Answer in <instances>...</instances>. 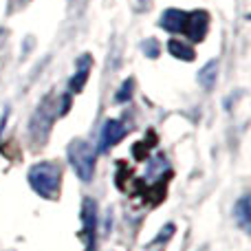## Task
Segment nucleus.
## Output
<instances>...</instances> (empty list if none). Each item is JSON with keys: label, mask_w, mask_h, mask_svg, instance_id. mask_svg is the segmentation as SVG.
Listing matches in <instances>:
<instances>
[{"label": "nucleus", "mask_w": 251, "mask_h": 251, "mask_svg": "<svg viewBox=\"0 0 251 251\" xmlns=\"http://www.w3.org/2000/svg\"><path fill=\"white\" fill-rule=\"evenodd\" d=\"M207 26H209V16L205 11H187L183 35L190 38L192 42H201L207 35Z\"/></svg>", "instance_id": "obj_5"}, {"label": "nucleus", "mask_w": 251, "mask_h": 251, "mask_svg": "<svg viewBox=\"0 0 251 251\" xmlns=\"http://www.w3.org/2000/svg\"><path fill=\"white\" fill-rule=\"evenodd\" d=\"M132 86H134L132 79H126V82L122 84V88L117 91V97H115V101H117V104H124V101H128L130 95H132Z\"/></svg>", "instance_id": "obj_12"}, {"label": "nucleus", "mask_w": 251, "mask_h": 251, "mask_svg": "<svg viewBox=\"0 0 251 251\" xmlns=\"http://www.w3.org/2000/svg\"><path fill=\"white\" fill-rule=\"evenodd\" d=\"M29 183L35 194L44 196V199H55L60 194V183H62L60 163L57 161H40V163L31 165Z\"/></svg>", "instance_id": "obj_1"}, {"label": "nucleus", "mask_w": 251, "mask_h": 251, "mask_svg": "<svg viewBox=\"0 0 251 251\" xmlns=\"http://www.w3.org/2000/svg\"><path fill=\"white\" fill-rule=\"evenodd\" d=\"M60 115V110H57V104L55 100H53V95H47L42 100V104L38 106V110H35V115L31 117V134H33L35 141H44L49 134V130H51L53 122H55V117Z\"/></svg>", "instance_id": "obj_3"}, {"label": "nucleus", "mask_w": 251, "mask_h": 251, "mask_svg": "<svg viewBox=\"0 0 251 251\" xmlns=\"http://www.w3.org/2000/svg\"><path fill=\"white\" fill-rule=\"evenodd\" d=\"M185 20H187V11L168 9V11H163L159 25H161V29L170 31V33H183L185 31Z\"/></svg>", "instance_id": "obj_7"}, {"label": "nucleus", "mask_w": 251, "mask_h": 251, "mask_svg": "<svg viewBox=\"0 0 251 251\" xmlns=\"http://www.w3.org/2000/svg\"><path fill=\"white\" fill-rule=\"evenodd\" d=\"M141 49L148 57H152V60L159 55V42H156V40H146V42L141 44Z\"/></svg>", "instance_id": "obj_13"}, {"label": "nucleus", "mask_w": 251, "mask_h": 251, "mask_svg": "<svg viewBox=\"0 0 251 251\" xmlns=\"http://www.w3.org/2000/svg\"><path fill=\"white\" fill-rule=\"evenodd\" d=\"M91 64H93L91 55H82V57H79V60H77V71H75L73 79H71V82H69L71 93H82V88L86 86V82H88V73H91Z\"/></svg>", "instance_id": "obj_8"}, {"label": "nucleus", "mask_w": 251, "mask_h": 251, "mask_svg": "<svg viewBox=\"0 0 251 251\" xmlns=\"http://www.w3.org/2000/svg\"><path fill=\"white\" fill-rule=\"evenodd\" d=\"M168 51H170V55H174L176 60H183V62H192L196 57L194 49H192L187 42H181V40H170Z\"/></svg>", "instance_id": "obj_10"}, {"label": "nucleus", "mask_w": 251, "mask_h": 251, "mask_svg": "<svg viewBox=\"0 0 251 251\" xmlns=\"http://www.w3.org/2000/svg\"><path fill=\"white\" fill-rule=\"evenodd\" d=\"M216 79H218V60H209L207 64L199 71V84L205 91H209V88H214Z\"/></svg>", "instance_id": "obj_9"}, {"label": "nucleus", "mask_w": 251, "mask_h": 251, "mask_svg": "<svg viewBox=\"0 0 251 251\" xmlns=\"http://www.w3.org/2000/svg\"><path fill=\"white\" fill-rule=\"evenodd\" d=\"M126 137V124L119 119H108L101 128V139H100V152H108L113 146Z\"/></svg>", "instance_id": "obj_6"}, {"label": "nucleus", "mask_w": 251, "mask_h": 251, "mask_svg": "<svg viewBox=\"0 0 251 251\" xmlns=\"http://www.w3.org/2000/svg\"><path fill=\"white\" fill-rule=\"evenodd\" d=\"M249 196L245 194L243 199L236 203V207H234V216H236V221H238V225L243 227L245 231H249V225H251V216H249Z\"/></svg>", "instance_id": "obj_11"}, {"label": "nucleus", "mask_w": 251, "mask_h": 251, "mask_svg": "<svg viewBox=\"0 0 251 251\" xmlns=\"http://www.w3.org/2000/svg\"><path fill=\"white\" fill-rule=\"evenodd\" d=\"M82 223H84V245L86 251H95L97 240V205L93 199H84L82 203Z\"/></svg>", "instance_id": "obj_4"}, {"label": "nucleus", "mask_w": 251, "mask_h": 251, "mask_svg": "<svg viewBox=\"0 0 251 251\" xmlns=\"http://www.w3.org/2000/svg\"><path fill=\"white\" fill-rule=\"evenodd\" d=\"M69 163L73 165L75 174L82 181H91L95 174V161H97V150L86 141V139H75L69 143Z\"/></svg>", "instance_id": "obj_2"}]
</instances>
